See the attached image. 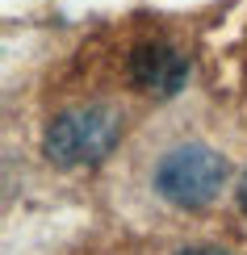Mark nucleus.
<instances>
[{
  "label": "nucleus",
  "instance_id": "nucleus-4",
  "mask_svg": "<svg viewBox=\"0 0 247 255\" xmlns=\"http://www.w3.org/2000/svg\"><path fill=\"white\" fill-rule=\"evenodd\" d=\"M176 255H231V251H222V247H210V243H201V247H180Z\"/></svg>",
  "mask_w": 247,
  "mask_h": 255
},
{
  "label": "nucleus",
  "instance_id": "nucleus-3",
  "mask_svg": "<svg viewBox=\"0 0 247 255\" xmlns=\"http://www.w3.org/2000/svg\"><path fill=\"white\" fill-rule=\"evenodd\" d=\"M126 80L134 84L143 97L172 101L189 84V59L180 55L172 42H138L126 59Z\"/></svg>",
  "mask_w": 247,
  "mask_h": 255
},
{
  "label": "nucleus",
  "instance_id": "nucleus-1",
  "mask_svg": "<svg viewBox=\"0 0 247 255\" xmlns=\"http://www.w3.org/2000/svg\"><path fill=\"white\" fill-rule=\"evenodd\" d=\"M126 118L113 105H76V109H63L46 122L42 130V155L55 167H92L122 142Z\"/></svg>",
  "mask_w": 247,
  "mask_h": 255
},
{
  "label": "nucleus",
  "instance_id": "nucleus-2",
  "mask_svg": "<svg viewBox=\"0 0 247 255\" xmlns=\"http://www.w3.org/2000/svg\"><path fill=\"white\" fill-rule=\"evenodd\" d=\"M151 184L176 209H206L227 184V159L206 142H180L159 155Z\"/></svg>",
  "mask_w": 247,
  "mask_h": 255
},
{
  "label": "nucleus",
  "instance_id": "nucleus-5",
  "mask_svg": "<svg viewBox=\"0 0 247 255\" xmlns=\"http://www.w3.org/2000/svg\"><path fill=\"white\" fill-rule=\"evenodd\" d=\"M235 197H239V209L247 214V172H243V180H239V188H235Z\"/></svg>",
  "mask_w": 247,
  "mask_h": 255
}]
</instances>
